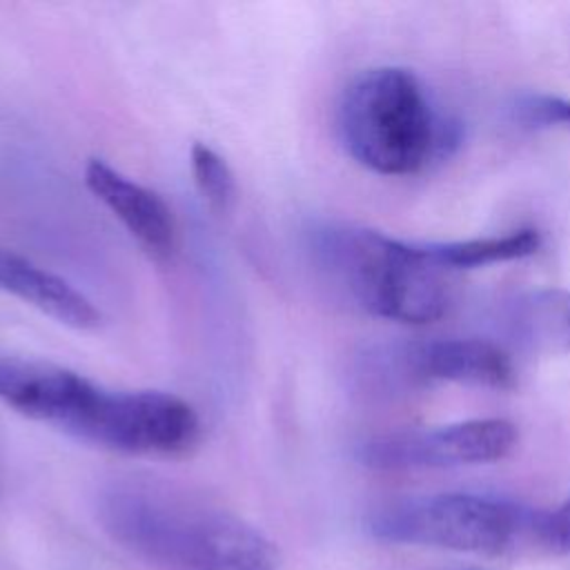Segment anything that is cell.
<instances>
[{
    "label": "cell",
    "mask_w": 570,
    "mask_h": 570,
    "mask_svg": "<svg viewBox=\"0 0 570 570\" xmlns=\"http://www.w3.org/2000/svg\"><path fill=\"white\" fill-rule=\"evenodd\" d=\"M521 543H530L532 548L552 557L570 554V494L552 510H530Z\"/></svg>",
    "instance_id": "obj_13"
},
{
    "label": "cell",
    "mask_w": 570,
    "mask_h": 570,
    "mask_svg": "<svg viewBox=\"0 0 570 570\" xmlns=\"http://www.w3.org/2000/svg\"><path fill=\"white\" fill-rule=\"evenodd\" d=\"M341 145L361 167L410 176L452 154L459 125L441 111L405 67H370L354 76L336 107Z\"/></svg>",
    "instance_id": "obj_4"
},
{
    "label": "cell",
    "mask_w": 570,
    "mask_h": 570,
    "mask_svg": "<svg viewBox=\"0 0 570 570\" xmlns=\"http://www.w3.org/2000/svg\"><path fill=\"white\" fill-rule=\"evenodd\" d=\"M0 401L122 454L183 456L200 439V419L185 399L158 390H107L51 363L0 356Z\"/></svg>",
    "instance_id": "obj_1"
},
{
    "label": "cell",
    "mask_w": 570,
    "mask_h": 570,
    "mask_svg": "<svg viewBox=\"0 0 570 570\" xmlns=\"http://www.w3.org/2000/svg\"><path fill=\"white\" fill-rule=\"evenodd\" d=\"M541 238L534 229H517L501 236H483V238H465V240H445L430 243L434 258L450 272L479 269L494 263L517 261L530 256L539 249Z\"/></svg>",
    "instance_id": "obj_11"
},
{
    "label": "cell",
    "mask_w": 570,
    "mask_h": 570,
    "mask_svg": "<svg viewBox=\"0 0 570 570\" xmlns=\"http://www.w3.org/2000/svg\"><path fill=\"white\" fill-rule=\"evenodd\" d=\"M519 441L508 419H470L432 430L376 434L356 445V459L372 470L459 468L505 459Z\"/></svg>",
    "instance_id": "obj_7"
},
{
    "label": "cell",
    "mask_w": 570,
    "mask_h": 570,
    "mask_svg": "<svg viewBox=\"0 0 570 570\" xmlns=\"http://www.w3.org/2000/svg\"><path fill=\"white\" fill-rule=\"evenodd\" d=\"M510 116L525 129H568L570 131V98L528 91L512 100Z\"/></svg>",
    "instance_id": "obj_14"
},
{
    "label": "cell",
    "mask_w": 570,
    "mask_h": 570,
    "mask_svg": "<svg viewBox=\"0 0 570 570\" xmlns=\"http://www.w3.org/2000/svg\"><path fill=\"white\" fill-rule=\"evenodd\" d=\"M85 185L154 261H169L176 254V218L160 194L120 174L102 158H91L85 165Z\"/></svg>",
    "instance_id": "obj_8"
},
{
    "label": "cell",
    "mask_w": 570,
    "mask_h": 570,
    "mask_svg": "<svg viewBox=\"0 0 570 570\" xmlns=\"http://www.w3.org/2000/svg\"><path fill=\"white\" fill-rule=\"evenodd\" d=\"M305 247L321 278L358 309L405 325H428L450 303V272L430 243H405L383 232L318 220Z\"/></svg>",
    "instance_id": "obj_3"
},
{
    "label": "cell",
    "mask_w": 570,
    "mask_h": 570,
    "mask_svg": "<svg viewBox=\"0 0 570 570\" xmlns=\"http://www.w3.org/2000/svg\"><path fill=\"white\" fill-rule=\"evenodd\" d=\"M0 289L73 330H96L100 309L69 281L0 247Z\"/></svg>",
    "instance_id": "obj_9"
},
{
    "label": "cell",
    "mask_w": 570,
    "mask_h": 570,
    "mask_svg": "<svg viewBox=\"0 0 570 570\" xmlns=\"http://www.w3.org/2000/svg\"><path fill=\"white\" fill-rule=\"evenodd\" d=\"M102 530L163 570H278L269 539L238 514L151 476H118L96 497Z\"/></svg>",
    "instance_id": "obj_2"
},
{
    "label": "cell",
    "mask_w": 570,
    "mask_h": 570,
    "mask_svg": "<svg viewBox=\"0 0 570 570\" xmlns=\"http://www.w3.org/2000/svg\"><path fill=\"white\" fill-rule=\"evenodd\" d=\"M510 338L534 354H570V289L546 287L517 296L505 307Z\"/></svg>",
    "instance_id": "obj_10"
},
{
    "label": "cell",
    "mask_w": 570,
    "mask_h": 570,
    "mask_svg": "<svg viewBox=\"0 0 570 570\" xmlns=\"http://www.w3.org/2000/svg\"><path fill=\"white\" fill-rule=\"evenodd\" d=\"M191 176L203 200L216 214H227L236 200V180L225 158L203 142H194L189 151Z\"/></svg>",
    "instance_id": "obj_12"
},
{
    "label": "cell",
    "mask_w": 570,
    "mask_h": 570,
    "mask_svg": "<svg viewBox=\"0 0 570 570\" xmlns=\"http://www.w3.org/2000/svg\"><path fill=\"white\" fill-rule=\"evenodd\" d=\"M530 510L492 497L448 492L383 505L367 517L374 539L505 554L517 550Z\"/></svg>",
    "instance_id": "obj_5"
},
{
    "label": "cell",
    "mask_w": 570,
    "mask_h": 570,
    "mask_svg": "<svg viewBox=\"0 0 570 570\" xmlns=\"http://www.w3.org/2000/svg\"><path fill=\"white\" fill-rule=\"evenodd\" d=\"M356 381L370 394H399L439 381L503 390L514 383L510 354L483 338H425L372 345L356 358Z\"/></svg>",
    "instance_id": "obj_6"
}]
</instances>
